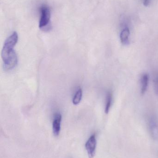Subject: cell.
<instances>
[{
  "label": "cell",
  "mask_w": 158,
  "mask_h": 158,
  "mask_svg": "<svg viewBox=\"0 0 158 158\" xmlns=\"http://www.w3.org/2000/svg\"><path fill=\"white\" fill-rule=\"evenodd\" d=\"M41 18L39 21V27L43 28L47 26L50 22L51 18V12L49 7L44 5L40 8Z\"/></svg>",
  "instance_id": "7a4b0ae2"
},
{
  "label": "cell",
  "mask_w": 158,
  "mask_h": 158,
  "mask_svg": "<svg viewBox=\"0 0 158 158\" xmlns=\"http://www.w3.org/2000/svg\"><path fill=\"white\" fill-rule=\"evenodd\" d=\"M96 135H91L85 144V148L87 151L88 156L90 158H93L95 155L96 149Z\"/></svg>",
  "instance_id": "5b68a950"
},
{
  "label": "cell",
  "mask_w": 158,
  "mask_h": 158,
  "mask_svg": "<svg viewBox=\"0 0 158 158\" xmlns=\"http://www.w3.org/2000/svg\"><path fill=\"white\" fill-rule=\"evenodd\" d=\"M83 96V91L81 88H79L77 90L75 95L73 97L72 99L73 104L75 105H77L80 102Z\"/></svg>",
  "instance_id": "30bf717a"
},
{
  "label": "cell",
  "mask_w": 158,
  "mask_h": 158,
  "mask_svg": "<svg viewBox=\"0 0 158 158\" xmlns=\"http://www.w3.org/2000/svg\"><path fill=\"white\" fill-rule=\"evenodd\" d=\"M62 115L60 113H57L54 118L53 123V133L55 136H58L61 130V122Z\"/></svg>",
  "instance_id": "52a82bcc"
},
{
  "label": "cell",
  "mask_w": 158,
  "mask_h": 158,
  "mask_svg": "<svg viewBox=\"0 0 158 158\" xmlns=\"http://www.w3.org/2000/svg\"><path fill=\"white\" fill-rule=\"evenodd\" d=\"M18 58L15 51L11 53L9 56L3 61V69L5 71L12 70L17 64Z\"/></svg>",
  "instance_id": "3957f363"
},
{
  "label": "cell",
  "mask_w": 158,
  "mask_h": 158,
  "mask_svg": "<svg viewBox=\"0 0 158 158\" xmlns=\"http://www.w3.org/2000/svg\"><path fill=\"white\" fill-rule=\"evenodd\" d=\"M149 76L147 73H144L141 77V92L142 94H144L147 91L149 84Z\"/></svg>",
  "instance_id": "ba28073f"
},
{
  "label": "cell",
  "mask_w": 158,
  "mask_h": 158,
  "mask_svg": "<svg viewBox=\"0 0 158 158\" xmlns=\"http://www.w3.org/2000/svg\"><path fill=\"white\" fill-rule=\"evenodd\" d=\"M148 128L151 137L158 140V119L156 116H151L148 119Z\"/></svg>",
  "instance_id": "277c9868"
},
{
  "label": "cell",
  "mask_w": 158,
  "mask_h": 158,
  "mask_svg": "<svg viewBox=\"0 0 158 158\" xmlns=\"http://www.w3.org/2000/svg\"><path fill=\"white\" fill-rule=\"evenodd\" d=\"M18 40V35L14 31L5 41L2 51V57L3 61L8 57L9 55L14 51V49Z\"/></svg>",
  "instance_id": "6da1fadb"
},
{
  "label": "cell",
  "mask_w": 158,
  "mask_h": 158,
  "mask_svg": "<svg viewBox=\"0 0 158 158\" xmlns=\"http://www.w3.org/2000/svg\"><path fill=\"white\" fill-rule=\"evenodd\" d=\"M122 26V29L120 35L121 42L123 45H128L130 43V30L127 23H123Z\"/></svg>",
  "instance_id": "8992f818"
},
{
  "label": "cell",
  "mask_w": 158,
  "mask_h": 158,
  "mask_svg": "<svg viewBox=\"0 0 158 158\" xmlns=\"http://www.w3.org/2000/svg\"><path fill=\"white\" fill-rule=\"evenodd\" d=\"M154 86L155 93L158 96V73L154 77Z\"/></svg>",
  "instance_id": "8fae6325"
},
{
  "label": "cell",
  "mask_w": 158,
  "mask_h": 158,
  "mask_svg": "<svg viewBox=\"0 0 158 158\" xmlns=\"http://www.w3.org/2000/svg\"><path fill=\"white\" fill-rule=\"evenodd\" d=\"M113 96L110 92H108L106 98L105 106V112L108 114L110 110L112 104Z\"/></svg>",
  "instance_id": "9c48e42d"
},
{
  "label": "cell",
  "mask_w": 158,
  "mask_h": 158,
  "mask_svg": "<svg viewBox=\"0 0 158 158\" xmlns=\"http://www.w3.org/2000/svg\"><path fill=\"white\" fill-rule=\"evenodd\" d=\"M143 1V4L145 6H148L150 5L152 0H142Z\"/></svg>",
  "instance_id": "7c38bea8"
}]
</instances>
